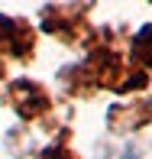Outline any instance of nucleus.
<instances>
[{"label":"nucleus","mask_w":152,"mask_h":159,"mask_svg":"<svg viewBox=\"0 0 152 159\" xmlns=\"http://www.w3.org/2000/svg\"><path fill=\"white\" fill-rule=\"evenodd\" d=\"M7 98H10V107L16 111V117L23 120V124H39V120H49V114H52L49 91L42 88L39 81H33V78L13 81L10 91H7Z\"/></svg>","instance_id":"1"},{"label":"nucleus","mask_w":152,"mask_h":159,"mask_svg":"<svg viewBox=\"0 0 152 159\" xmlns=\"http://www.w3.org/2000/svg\"><path fill=\"white\" fill-rule=\"evenodd\" d=\"M33 52H36V33H33V26L23 23V20L0 16V55L26 65V62H33Z\"/></svg>","instance_id":"2"},{"label":"nucleus","mask_w":152,"mask_h":159,"mask_svg":"<svg viewBox=\"0 0 152 159\" xmlns=\"http://www.w3.org/2000/svg\"><path fill=\"white\" fill-rule=\"evenodd\" d=\"M42 30L59 36L62 42H68V46H75V42H84L88 23H84V16L75 10V7H52V10L42 13Z\"/></svg>","instance_id":"3"},{"label":"nucleus","mask_w":152,"mask_h":159,"mask_svg":"<svg viewBox=\"0 0 152 159\" xmlns=\"http://www.w3.org/2000/svg\"><path fill=\"white\" fill-rule=\"evenodd\" d=\"M149 124V101L146 98H129V101H120L107 111V127L110 133L117 136H126L133 130H142Z\"/></svg>","instance_id":"4"},{"label":"nucleus","mask_w":152,"mask_h":159,"mask_svg":"<svg viewBox=\"0 0 152 159\" xmlns=\"http://www.w3.org/2000/svg\"><path fill=\"white\" fill-rule=\"evenodd\" d=\"M59 84H62V91L68 98H81V101H88L97 91V81H94L88 65H68V68H62Z\"/></svg>","instance_id":"5"},{"label":"nucleus","mask_w":152,"mask_h":159,"mask_svg":"<svg viewBox=\"0 0 152 159\" xmlns=\"http://www.w3.org/2000/svg\"><path fill=\"white\" fill-rule=\"evenodd\" d=\"M36 159H81V156H78V149H71V130L62 127L59 136H55L46 149H39V156H36Z\"/></svg>","instance_id":"6"}]
</instances>
